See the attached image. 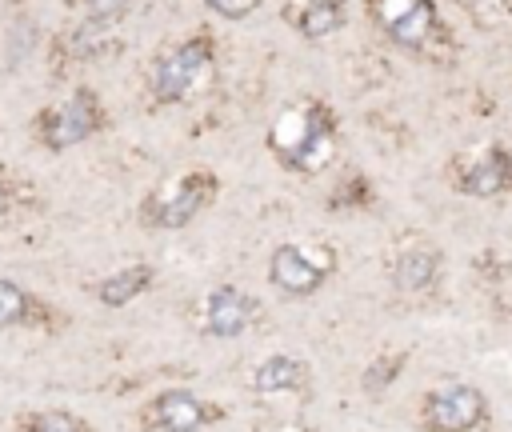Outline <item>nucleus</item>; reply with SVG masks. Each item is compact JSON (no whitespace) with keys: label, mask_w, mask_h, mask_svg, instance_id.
Returning a JSON list of instances; mask_svg holds the SVG:
<instances>
[{"label":"nucleus","mask_w":512,"mask_h":432,"mask_svg":"<svg viewBox=\"0 0 512 432\" xmlns=\"http://www.w3.org/2000/svg\"><path fill=\"white\" fill-rule=\"evenodd\" d=\"M332 272V252L328 248H304V244H280L268 260V280L284 296H312Z\"/></svg>","instance_id":"6"},{"label":"nucleus","mask_w":512,"mask_h":432,"mask_svg":"<svg viewBox=\"0 0 512 432\" xmlns=\"http://www.w3.org/2000/svg\"><path fill=\"white\" fill-rule=\"evenodd\" d=\"M100 128V100L92 88H76L60 108H52L44 116V140L48 148H72L80 140H88Z\"/></svg>","instance_id":"8"},{"label":"nucleus","mask_w":512,"mask_h":432,"mask_svg":"<svg viewBox=\"0 0 512 432\" xmlns=\"http://www.w3.org/2000/svg\"><path fill=\"white\" fill-rule=\"evenodd\" d=\"M344 24V0H308V8L300 12V32L308 40H320L328 32H336Z\"/></svg>","instance_id":"15"},{"label":"nucleus","mask_w":512,"mask_h":432,"mask_svg":"<svg viewBox=\"0 0 512 432\" xmlns=\"http://www.w3.org/2000/svg\"><path fill=\"white\" fill-rule=\"evenodd\" d=\"M256 4H260V0H208V8H212V12H220L224 20H244Z\"/></svg>","instance_id":"19"},{"label":"nucleus","mask_w":512,"mask_h":432,"mask_svg":"<svg viewBox=\"0 0 512 432\" xmlns=\"http://www.w3.org/2000/svg\"><path fill=\"white\" fill-rule=\"evenodd\" d=\"M16 432H92L84 416L64 412V408H40V412H24L16 420Z\"/></svg>","instance_id":"14"},{"label":"nucleus","mask_w":512,"mask_h":432,"mask_svg":"<svg viewBox=\"0 0 512 432\" xmlns=\"http://www.w3.org/2000/svg\"><path fill=\"white\" fill-rule=\"evenodd\" d=\"M132 0H76V8L88 12V20L100 28V24H116L124 12H128Z\"/></svg>","instance_id":"18"},{"label":"nucleus","mask_w":512,"mask_h":432,"mask_svg":"<svg viewBox=\"0 0 512 432\" xmlns=\"http://www.w3.org/2000/svg\"><path fill=\"white\" fill-rule=\"evenodd\" d=\"M252 320H260V304H256V296H248L236 284L212 288L200 304V332L204 336L232 340V336H244L252 328Z\"/></svg>","instance_id":"7"},{"label":"nucleus","mask_w":512,"mask_h":432,"mask_svg":"<svg viewBox=\"0 0 512 432\" xmlns=\"http://www.w3.org/2000/svg\"><path fill=\"white\" fill-rule=\"evenodd\" d=\"M8 208V192H4V184H0V212Z\"/></svg>","instance_id":"21"},{"label":"nucleus","mask_w":512,"mask_h":432,"mask_svg":"<svg viewBox=\"0 0 512 432\" xmlns=\"http://www.w3.org/2000/svg\"><path fill=\"white\" fill-rule=\"evenodd\" d=\"M272 148L288 168L316 172L332 156V120L320 104L288 108L272 128Z\"/></svg>","instance_id":"1"},{"label":"nucleus","mask_w":512,"mask_h":432,"mask_svg":"<svg viewBox=\"0 0 512 432\" xmlns=\"http://www.w3.org/2000/svg\"><path fill=\"white\" fill-rule=\"evenodd\" d=\"M36 296H28L20 284L4 280L0 276V328H20V324H32L36 316Z\"/></svg>","instance_id":"16"},{"label":"nucleus","mask_w":512,"mask_h":432,"mask_svg":"<svg viewBox=\"0 0 512 432\" xmlns=\"http://www.w3.org/2000/svg\"><path fill=\"white\" fill-rule=\"evenodd\" d=\"M508 180H512V160H508V152L492 148L484 160H476V164L464 172L460 188H464L468 196H496V192L508 188Z\"/></svg>","instance_id":"12"},{"label":"nucleus","mask_w":512,"mask_h":432,"mask_svg":"<svg viewBox=\"0 0 512 432\" xmlns=\"http://www.w3.org/2000/svg\"><path fill=\"white\" fill-rule=\"evenodd\" d=\"M420 416L428 432H476L488 420V400L472 384H444L424 396Z\"/></svg>","instance_id":"4"},{"label":"nucleus","mask_w":512,"mask_h":432,"mask_svg":"<svg viewBox=\"0 0 512 432\" xmlns=\"http://www.w3.org/2000/svg\"><path fill=\"white\" fill-rule=\"evenodd\" d=\"M404 368V356H380L368 372H364V392H372V396H380L388 384H392V376Z\"/></svg>","instance_id":"17"},{"label":"nucleus","mask_w":512,"mask_h":432,"mask_svg":"<svg viewBox=\"0 0 512 432\" xmlns=\"http://www.w3.org/2000/svg\"><path fill=\"white\" fill-rule=\"evenodd\" d=\"M208 80H212V44L204 36L184 40L180 48L164 52L156 60V68H152V92L164 104H176V100L196 96Z\"/></svg>","instance_id":"3"},{"label":"nucleus","mask_w":512,"mask_h":432,"mask_svg":"<svg viewBox=\"0 0 512 432\" xmlns=\"http://www.w3.org/2000/svg\"><path fill=\"white\" fill-rule=\"evenodd\" d=\"M436 272H440V256L416 248V252L396 256V264H392V284H396L400 292H424V288L436 280Z\"/></svg>","instance_id":"13"},{"label":"nucleus","mask_w":512,"mask_h":432,"mask_svg":"<svg viewBox=\"0 0 512 432\" xmlns=\"http://www.w3.org/2000/svg\"><path fill=\"white\" fill-rule=\"evenodd\" d=\"M152 284H156V268L152 264H128V268H120V272H112V276H104L96 284V300L104 308H124V304L140 300Z\"/></svg>","instance_id":"11"},{"label":"nucleus","mask_w":512,"mask_h":432,"mask_svg":"<svg viewBox=\"0 0 512 432\" xmlns=\"http://www.w3.org/2000/svg\"><path fill=\"white\" fill-rule=\"evenodd\" d=\"M220 416H224V408L208 404L192 388H164L140 412V420H144L148 432H204Z\"/></svg>","instance_id":"5"},{"label":"nucleus","mask_w":512,"mask_h":432,"mask_svg":"<svg viewBox=\"0 0 512 432\" xmlns=\"http://www.w3.org/2000/svg\"><path fill=\"white\" fill-rule=\"evenodd\" d=\"M372 16L404 48H420L436 28L432 0H372Z\"/></svg>","instance_id":"9"},{"label":"nucleus","mask_w":512,"mask_h":432,"mask_svg":"<svg viewBox=\"0 0 512 432\" xmlns=\"http://www.w3.org/2000/svg\"><path fill=\"white\" fill-rule=\"evenodd\" d=\"M472 8H476V12L484 16L488 8H496V12H500V8H504V0H472Z\"/></svg>","instance_id":"20"},{"label":"nucleus","mask_w":512,"mask_h":432,"mask_svg":"<svg viewBox=\"0 0 512 432\" xmlns=\"http://www.w3.org/2000/svg\"><path fill=\"white\" fill-rule=\"evenodd\" d=\"M252 388L260 396H276V392H300L308 388V364L300 356H288V352H276L268 360L256 364L252 372Z\"/></svg>","instance_id":"10"},{"label":"nucleus","mask_w":512,"mask_h":432,"mask_svg":"<svg viewBox=\"0 0 512 432\" xmlns=\"http://www.w3.org/2000/svg\"><path fill=\"white\" fill-rule=\"evenodd\" d=\"M216 200V176L212 172H184V176H172L168 184H160L144 208H140V220L148 228H184L192 224L208 204Z\"/></svg>","instance_id":"2"}]
</instances>
